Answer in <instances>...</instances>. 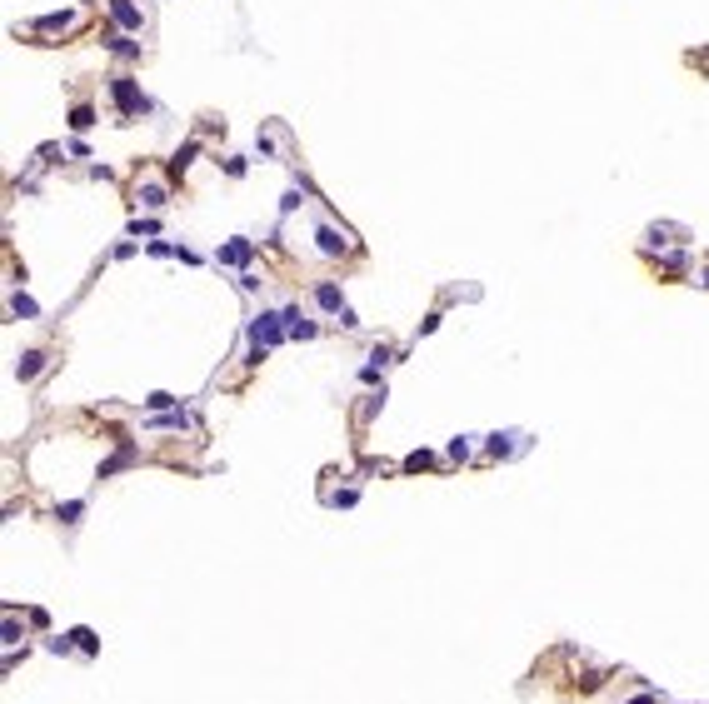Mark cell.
I'll use <instances>...</instances> for the list:
<instances>
[{
  "mask_svg": "<svg viewBox=\"0 0 709 704\" xmlns=\"http://www.w3.org/2000/svg\"><path fill=\"white\" fill-rule=\"evenodd\" d=\"M110 95H115V105H120L125 115H145V110H150V100L140 95V85H135V80H125V75L110 80Z\"/></svg>",
  "mask_w": 709,
  "mask_h": 704,
  "instance_id": "6da1fadb",
  "label": "cell"
},
{
  "mask_svg": "<svg viewBox=\"0 0 709 704\" xmlns=\"http://www.w3.org/2000/svg\"><path fill=\"white\" fill-rule=\"evenodd\" d=\"M110 15L120 20V26H125V30H140V10L130 6V0H110Z\"/></svg>",
  "mask_w": 709,
  "mask_h": 704,
  "instance_id": "7a4b0ae2",
  "label": "cell"
},
{
  "mask_svg": "<svg viewBox=\"0 0 709 704\" xmlns=\"http://www.w3.org/2000/svg\"><path fill=\"white\" fill-rule=\"evenodd\" d=\"M320 250H325V255H345V250H350L345 230H330V225H325V230H320Z\"/></svg>",
  "mask_w": 709,
  "mask_h": 704,
  "instance_id": "3957f363",
  "label": "cell"
},
{
  "mask_svg": "<svg viewBox=\"0 0 709 704\" xmlns=\"http://www.w3.org/2000/svg\"><path fill=\"white\" fill-rule=\"evenodd\" d=\"M255 340H260V345H275V340H280L275 315H260V320H255Z\"/></svg>",
  "mask_w": 709,
  "mask_h": 704,
  "instance_id": "277c9868",
  "label": "cell"
},
{
  "mask_svg": "<svg viewBox=\"0 0 709 704\" xmlns=\"http://www.w3.org/2000/svg\"><path fill=\"white\" fill-rule=\"evenodd\" d=\"M240 260H250V240H230L220 250V265H240Z\"/></svg>",
  "mask_w": 709,
  "mask_h": 704,
  "instance_id": "5b68a950",
  "label": "cell"
},
{
  "mask_svg": "<svg viewBox=\"0 0 709 704\" xmlns=\"http://www.w3.org/2000/svg\"><path fill=\"white\" fill-rule=\"evenodd\" d=\"M70 26H75V15H70V10H60V15H40V20H35V30H70Z\"/></svg>",
  "mask_w": 709,
  "mask_h": 704,
  "instance_id": "8992f818",
  "label": "cell"
},
{
  "mask_svg": "<svg viewBox=\"0 0 709 704\" xmlns=\"http://www.w3.org/2000/svg\"><path fill=\"white\" fill-rule=\"evenodd\" d=\"M315 300H320L325 310H345V300H340V290H335V285H320V290H315Z\"/></svg>",
  "mask_w": 709,
  "mask_h": 704,
  "instance_id": "52a82bcc",
  "label": "cell"
},
{
  "mask_svg": "<svg viewBox=\"0 0 709 704\" xmlns=\"http://www.w3.org/2000/svg\"><path fill=\"white\" fill-rule=\"evenodd\" d=\"M70 125H75V130H90V125H95V110H90V105H75V110H70Z\"/></svg>",
  "mask_w": 709,
  "mask_h": 704,
  "instance_id": "ba28073f",
  "label": "cell"
},
{
  "mask_svg": "<svg viewBox=\"0 0 709 704\" xmlns=\"http://www.w3.org/2000/svg\"><path fill=\"white\" fill-rule=\"evenodd\" d=\"M40 365H46V360H40V355H26V360H20V365H15V370H20V380H30V375H35Z\"/></svg>",
  "mask_w": 709,
  "mask_h": 704,
  "instance_id": "9c48e42d",
  "label": "cell"
},
{
  "mask_svg": "<svg viewBox=\"0 0 709 704\" xmlns=\"http://www.w3.org/2000/svg\"><path fill=\"white\" fill-rule=\"evenodd\" d=\"M140 200H145V205H160V200H165V190H160V185H145V190H140Z\"/></svg>",
  "mask_w": 709,
  "mask_h": 704,
  "instance_id": "30bf717a",
  "label": "cell"
}]
</instances>
